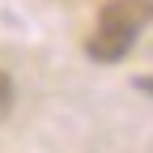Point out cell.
<instances>
[{"label":"cell","mask_w":153,"mask_h":153,"mask_svg":"<svg viewBox=\"0 0 153 153\" xmlns=\"http://www.w3.org/2000/svg\"><path fill=\"white\" fill-rule=\"evenodd\" d=\"M9 111H13V81L9 72H0V119H9Z\"/></svg>","instance_id":"3957f363"},{"label":"cell","mask_w":153,"mask_h":153,"mask_svg":"<svg viewBox=\"0 0 153 153\" xmlns=\"http://www.w3.org/2000/svg\"><path fill=\"white\" fill-rule=\"evenodd\" d=\"M149 22H153V0H106L98 13V26H119L132 34H140Z\"/></svg>","instance_id":"6da1fadb"},{"label":"cell","mask_w":153,"mask_h":153,"mask_svg":"<svg viewBox=\"0 0 153 153\" xmlns=\"http://www.w3.org/2000/svg\"><path fill=\"white\" fill-rule=\"evenodd\" d=\"M136 89H145V94H153V76H140V81H136Z\"/></svg>","instance_id":"277c9868"},{"label":"cell","mask_w":153,"mask_h":153,"mask_svg":"<svg viewBox=\"0 0 153 153\" xmlns=\"http://www.w3.org/2000/svg\"><path fill=\"white\" fill-rule=\"evenodd\" d=\"M132 43H136V34H132V30H119V26H98V30L89 34L85 51L94 55V60H102V64H115V60H123V55L132 51Z\"/></svg>","instance_id":"7a4b0ae2"}]
</instances>
